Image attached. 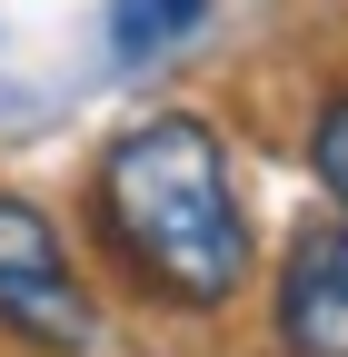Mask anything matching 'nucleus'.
Here are the masks:
<instances>
[{"instance_id": "obj_2", "label": "nucleus", "mask_w": 348, "mask_h": 357, "mask_svg": "<svg viewBox=\"0 0 348 357\" xmlns=\"http://www.w3.org/2000/svg\"><path fill=\"white\" fill-rule=\"evenodd\" d=\"M0 328L30 337V347H50V357H80L100 337V307L80 288L60 229L30 199H10V189H0Z\"/></svg>"}, {"instance_id": "obj_3", "label": "nucleus", "mask_w": 348, "mask_h": 357, "mask_svg": "<svg viewBox=\"0 0 348 357\" xmlns=\"http://www.w3.org/2000/svg\"><path fill=\"white\" fill-rule=\"evenodd\" d=\"M279 347L289 357H348V229L309 218L279 258Z\"/></svg>"}, {"instance_id": "obj_4", "label": "nucleus", "mask_w": 348, "mask_h": 357, "mask_svg": "<svg viewBox=\"0 0 348 357\" xmlns=\"http://www.w3.org/2000/svg\"><path fill=\"white\" fill-rule=\"evenodd\" d=\"M199 10H209V0H119V10H110V40L140 60V50H169L180 30H199Z\"/></svg>"}, {"instance_id": "obj_5", "label": "nucleus", "mask_w": 348, "mask_h": 357, "mask_svg": "<svg viewBox=\"0 0 348 357\" xmlns=\"http://www.w3.org/2000/svg\"><path fill=\"white\" fill-rule=\"evenodd\" d=\"M309 159H319V178L338 189V208H348V89L319 109V129H309Z\"/></svg>"}, {"instance_id": "obj_1", "label": "nucleus", "mask_w": 348, "mask_h": 357, "mask_svg": "<svg viewBox=\"0 0 348 357\" xmlns=\"http://www.w3.org/2000/svg\"><path fill=\"white\" fill-rule=\"evenodd\" d=\"M90 229L110 258L169 307H229L249 288V208L219 129L189 109H159L140 129H119L100 178H90Z\"/></svg>"}]
</instances>
